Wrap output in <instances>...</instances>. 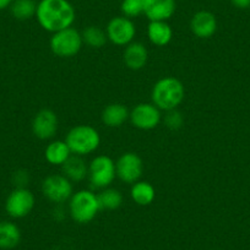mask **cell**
Returning a JSON list of instances; mask_svg holds the SVG:
<instances>
[{"label":"cell","instance_id":"6da1fadb","mask_svg":"<svg viewBox=\"0 0 250 250\" xmlns=\"http://www.w3.org/2000/svg\"><path fill=\"white\" fill-rule=\"evenodd\" d=\"M36 18L43 30L55 33L73 26L76 11L69 0H41Z\"/></svg>","mask_w":250,"mask_h":250},{"label":"cell","instance_id":"7a4b0ae2","mask_svg":"<svg viewBox=\"0 0 250 250\" xmlns=\"http://www.w3.org/2000/svg\"><path fill=\"white\" fill-rule=\"evenodd\" d=\"M184 85L175 78H163L153 85L151 98L160 110L177 109L184 101Z\"/></svg>","mask_w":250,"mask_h":250},{"label":"cell","instance_id":"3957f363","mask_svg":"<svg viewBox=\"0 0 250 250\" xmlns=\"http://www.w3.org/2000/svg\"><path fill=\"white\" fill-rule=\"evenodd\" d=\"M73 155L85 156L95 152L101 144L100 133L91 125H76L65 138Z\"/></svg>","mask_w":250,"mask_h":250},{"label":"cell","instance_id":"277c9868","mask_svg":"<svg viewBox=\"0 0 250 250\" xmlns=\"http://www.w3.org/2000/svg\"><path fill=\"white\" fill-rule=\"evenodd\" d=\"M100 210L97 194L90 190L76 191L69 200V213L80 225H86L95 220Z\"/></svg>","mask_w":250,"mask_h":250},{"label":"cell","instance_id":"5b68a950","mask_svg":"<svg viewBox=\"0 0 250 250\" xmlns=\"http://www.w3.org/2000/svg\"><path fill=\"white\" fill-rule=\"evenodd\" d=\"M83 44V36L74 27H69L53 33L49 41L53 54L59 58L75 57L81 50Z\"/></svg>","mask_w":250,"mask_h":250},{"label":"cell","instance_id":"8992f818","mask_svg":"<svg viewBox=\"0 0 250 250\" xmlns=\"http://www.w3.org/2000/svg\"><path fill=\"white\" fill-rule=\"evenodd\" d=\"M117 177L115 163L105 155L97 156L88 165V179L96 189H105L114 182Z\"/></svg>","mask_w":250,"mask_h":250},{"label":"cell","instance_id":"52a82bcc","mask_svg":"<svg viewBox=\"0 0 250 250\" xmlns=\"http://www.w3.org/2000/svg\"><path fill=\"white\" fill-rule=\"evenodd\" d=\"M42 193L54 204H62L73 196V184L64 174L48 175L42 183Z\"/></svg>","mask_w":250,"mask_h":250},{"label":"cell","instance_id":"ba28073f","mask_svg":"<svg viewBox=\"0 0 250 250\" xmlns=\"http://www.w3.org/2000/svg\"><path fill=\"white\" fill-rule=\"evenodd\" d=\"M35 195L26 188H16L9 194L5 201V210L13 218H23L35 208Z\"/></svg>","mask_w":250,"mask_h":250},{"label":"cell","instance_id":"9c48e42d","mask_svg":"<svg viewBox=\"0 0 250 250\" xmlns=\"http://www.w3.org/2000/svg\"><path fill=\"white\" fill-rule=\"evenodd\" d=\"M107 37L113 44L126 45L134 42V37L136 35L135 23L126 16H117L113 18L108 22L105 28Z\"/></svg>","mask_w":250,"mask_h":250},{"label":"cell","instance_id":"30bf717a","mask_svg":"<svg viewBox=\"0 0 250 250\" xmlns=\"http://www.w3.org/2000/svg\"><path fill=\"white\" fill-rule=\"evenodd\" d=\"M115 172L122 182L134 184L139 182L144 173L143 160L135 152L123 153L115 163Z\"/></svg>","mask_w":250,"mask_h":250},{"label":"cell","instance_id":"8fae6325","mask_svg":"<svg viewBox=\"0 0 250 250\" xmlns=\"http://www.w3.org/2000/svg\"><path fill=\"white\" fill-rule=\"evenodd\" d=\"M129 119L140 130H152L161 123V112L153 103H139L130 112Z\"/></svg>","mask_w":250,"mask_h":250},{"label":"cell","instance_id":"7c38bea8","mask_svg":"<svg viewBox=\"0 0 250 250\" xmlns=\"http://www.w3.org/2000/svg\"><path fill=\"white\" fill-rule=\"evenodd\" d=\"M59 126L57 114L50 109H42L35 115L32 122V131L36 138L41 140H49L54 138Z\"/></svg>","mask_w":250,"mask_h":250},{"label":"cell","instance_id":"4fadbf2b","mask_svg":"<svg viewBox=\"0 0 250 250\" xmlns=\"http://www.w3.org/2000/svg\"><path fill=\"white\" fill-rule=\"evenodd\" d=\"M191 32L201 40L211 38L217 31V20L211 11L201 10L198 11L191 18L190 21Z\"/></svg>","mask_w":250,"mask_h":250},{"label":"cell","instance_id":"5bb4252c","mask_svg":"<svg viewBox=\"0 0 250 250\" xmlns=\"http://www.w3.org/2000/svg\"><path fill=\"white\" fill-rule=\"evenodd\" d=\"M175 0H145L144 14L150 21H167L174 15Z\"/></svg>","mask_w":250,"mask_h":250},{"label":"cell","instance_id":"9a60e30c","mask_svg":"<svg viewBox=\"0 0 250 250\" xmlns=\"http://www.w3.org/2000/svg\"><path fill=\"white\" fill-rule=\"evenodd\" d=\"M125 65L131 70H141L147 64L148 52L147 48L140 42H131L125 47L123 54Z\"/></svg>","mask_w":250,"mask_h":250},{"label":"cell","instance_id":"2e32d148","mask_svg":"<svg viewBox=\"0 0 250 250\" xmlns=\"http://www.w3.org/2000/svg\"><path fill=\"white\" fill-rule=\"evenodd\" d=\"M130 117L128 108L122 103H110L103 109L102 122L108 128H119Z\"/></svg>","mask_w":250,"mask_h":250},{"label":"cell","instance_id":"e0dca14e","mask_svg":"<svg viewBox=\"0 0 250 250\" xmlns=\"http://www.w3.org/2000/svg\"><path fill=\"white\" fill-rule=\"evenodd\" d=\"M148 40L157 47H165L172 41L173 30L167 21H150L147 26Z\"/></svg>","mask_w":250,"mask_h":250},{"label":"cell","instance_id":"ac0fdd59","mask_svg":"<svg viewBox=\"0 0 250 250\" xmlns=\"http://www.w3.org/2000/svg\"><path fill=\"white\" fill-rule=\"evenodd\" d=\"M62 174L70 182H81L88 175V166L81 156L71 155L69 160L62 166Z\"/></svg>","mask_w":250,"mask_h":250},{"label":"cell","instance_id":"d6986e66","mask_svg":"<svg viewBox=\"0 0 250 250\" xmlns=\"http://www.w3.org/2000/svg\"><path fill=\"white\" fill-rule=\"evenodd\" d=\"M21 242V230L10 221H0V249L10 250Z\"/></svg>","mask_w":250,"mask_h":250},{"label":"cell","instance_id":"ffe728a7","mask_svg":"<svg viewBox=\"0 0 250 250\" xmlns=\"http://www.w3.org/2000/svg\"><path fill=\"white\" fill-rule=\"evenodd\" d=\"M73 153H71L68 144L62 140L52 141L45 147L44 151L45 160H47L48 163H50L53 166H62L69 160V157Z\"/></svg>","mask_w":250,"mask_h":250},{"label":"cell","instance_id":"44dd1931","mask_svg":"<svg viewBox=\"0 0 250 250\" xmlns=\"http://www.w3.org/2000/svg\"><path fill=\"white\" fill-rule=\"evenodd\" d=\"M130 196L135 204L140 206H148L153 203L156 198V190L153 185L148 182L134 183L130 189Z\"/></svg>","mask_w":250,"mask_h":250},{"label":"cell","instance_id":"7402d4cb","mask_svg":"<svg viewBox=\"0 0 250 250\" xmlns=\"http://www.w3.org/2000/svg\"><path fill=\"white\" fill-rule=\"evenodd\" d=\"M37 3L35 0H14L10 5L11 15L20 21H26L36 16Z\"/></svg>","mask_w":250,"mask_h":250},{"label":"cell","instance_id":"603a6c76","mask_svg":"<svg viewBox=\"0 0 250 250\" xmlns=\"http://www.w3.org/2000/svg\"><path fill=\"white\" fill-rule=\"evenodd\" d=\"M97 198L101 210H117L123 204L122 193L113 188L102 189V191L97 194Z\"/></svg>","mask_w":250,"mask_h":250},{"label":"cell","instance_id":"cb8c5ba5","mask_svg":"<svg viewBox=\"0 0 250 250\" xmlns=\"http://www.w3.org/2000/svg\"><path fill=\"white\" fill-rule=\"evenodd\" d=\"M81 36L83 43L91 48H102L108 40L105 31L98 26H88L83 31Z\"/></svg>","mask_w":250,"mask_h":250},{"label":"cell","instance_id":"d4e9b609","mask_svg":"<svg viewBox=\"0 0 250 250\" xmlns=\"http://www.w3.org/2000/svg\"><path fill=\"white\" fill-rule=\"evenodd\" d=\"M144 5H145V0H123L120 10L126 18H136L144 14Z\"/></svg>","mask_w":250,"mask_h":250},{"label":"cell","instance_id":"484cf974","mask_svg":"<svg viewBox=\"0 0 250 250\" xmlns=\"http://www.w3.org/2000/svg\"><path fill=\"white\" fill-rule=\"evenodd\" d=\"M183 122H184L183 115L177 109L168 110L167 115L165 118V123L167 125V128L172 129V130H178L179 128H182Z\"/></svg>","mask_w":250,"mask_h":250},{"label":"cell","instance_id":"4316f807","mask_svg":"<svg viewBox=\"0 0 250 250\" xmlns=\"http://www.w3.org/2000/svg\"><path fill=\"white\" fill-rule=\"evenodd\" d=\"M28 182V174L26 172H18L15 174V183L18 185V188H25L26 183Z\"/></svg>","mask_w":250,"mask_h":250},{"label":"cell","instance_id":"83f0119b","mask_svg":"<svg viewBox=\"0 0 250 250\" xmlns=\"http://www.w3.org/2000/svg\"><path fill=\"white\" fill-rule=\"evenodd\" d=\"M230 3L238 9L250 8V0H230Z\"/></svg>","mask_w":250,"mask_h":250},{"label":"cell","instance_id":"f1b7e54d","mask_svg":"<svg viewBox=\"0 0 250 250\" xmlns=\"http://www.w3.org/2000/svg\"><path fill=\"white\" fill-rule=\"evenodd\" d=\"M14 0H0V10H4L6 8H10Z\"/></svg>","mask_w":250,"mask_h":250}]
</instances>
